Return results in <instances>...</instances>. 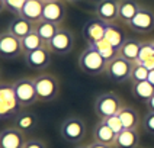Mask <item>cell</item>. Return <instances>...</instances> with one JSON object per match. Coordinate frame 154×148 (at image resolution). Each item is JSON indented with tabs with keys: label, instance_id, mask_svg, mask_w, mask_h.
<instances>
[{
	"label": "cell",
	"instance_id": "3957f363",
	"mask_svg": "<svg viewBox=\"0 0 154 148\" xmlns=\"http://www.w3.org/2000/svg\"><path fill=\"white\" fill-rule=\"evenodd\" d=\"M122 106V100L115 92H105L96 97L93 109L99 119H108L109 116L118 115Z\"/></svg>",
	"mask_w": 154,
	"mask_h": 148
},
{
	"label": "cell",
	"instance_id": "cb8c5ba5",
	"mask_svg": "<svg viewBox=\"0 0 154 148\" xmlns=\"http://www.w3.org/2000/svg\"><path fill=\"white\" fill-rule=\"evenodd\" d=\"M0 103L8 104L9 107L15 109L16 112H20L22 106L17 103L12 83H0Z\"/></svg>",
	"mask_w": 154,
	"mask_h": 148
},
{
	"label": "cell",
	"instance_id": "7c38bea8",
	"mask_svg": "<svg viewBox=\"0 0 154 148\" xmlns=\"http://www.w3.org/2000/svg\"><path fill=\"white\" fill-rule=\"evenodd\" d=\"M118 8L119 0H99L94 8V15L106 23H115L118 20Z\"/></svg>",
	"mask_w": 154,
	"mask_h": 148
},
{
	"label": "cell",
	"instance_id": "7a4b0ae2",
	"mask_svg": "<svg viewBox=\"0 0 154 148\" xmlns=\"http://www.w3.org/2000/svg\"><path fill=\"white\" fill-rule=\"evenodd\" d=\"M108 61L92 45H87L79 57V67L89 76H100L106 71Z\"/></svg>",
	"mask_w": 154,
	"mask_h": 148
},
{
	"label": "cell",
	"instance_id": "836d02e7",
	"mask_svg": "<svg viewBox=\"0 0 154 148\" xmlns=\"http://www.w3.org/2000/svg\"><path fill=\"white\" fill-rule=\"evenodd\" d=\"M19 112H16L15 109L9 107L8 104H3L0 103V121L3 119H8V118H12V116H16Z\"/></svg>",
	"mask_w": 154,
	"mask_h": 148
},
{
	"label": "cell",
	"instance_id": "ba28073f",
	"mask_svg": "<svg viewBox=\"0 0 154 148\" xmlns=\"http://www.w3.org/2000/svg\"><path fill=\"white\" fill-rule=\"evenodd\" d=\"M23 55L22 41L16 38L9 31L0 34V58L3 60H15L17 57Z\"/></svg>",
	"mask_w": 154,
	"mask_h": 148
},
{
	"label": "cell",
	"instance_id": "74e56055",
	"mask_svg": "<svg viewBox=\"0 0 154 148\" xmlns=\"http://www.w3.org/2000/svg\"><path fill=\"white\" fill-rule=\"evenodd\" d=\"M148 81H150V83L154 86V68L150 70V74H148Z\"/></svg>",
	"mask_w": 154,
	"mask_h": 148
},
{
	"label": "cell",
	"instance_id": "ab89813d",
	"mask_svg": "<svg viewBox=\"0 0 154 148\" xmlns=\"http://www.w3.org/2000/svg\"><path fill=\"white\" fill-rule=\"evenodd\" d=\"M74 148H89V145H86V144H77Z\"/></svg>",
	"mask_w": 154,
	"mask_h": 148
},
{
	"label": "cell",
	"instance_id": "e0dca14e",
	"mask_svg": "<svg viewBox=\"0 0 154 148\" xmlns=\"http://www.w3.org/2000/svg\"><path fill=\"white\" fill-rule=\"evenodd\" d=\"M116 134L108 126V123L105 121L97 122L93 128V141L100 142V144H106V145H112L115 147V141H116Z\"/></svg>",
	"mask_w": 154,
	"mask_h": 148
},
{
	"label": "cell",
	"instance_id": "d6986e66",
	"mask_svg": "<svg viewBox=\"0 0 154 148\" xmlns=\"http://www.w3.org/2000/svg\"><path fill=\"white\" fill-rule=\"evenodd\" d=\"M121 122L124 125V129H138L140 125H141V119H140V115L138 112L132 107V106H122L121 110L118 112Z\"/></svg>",
	"mask_w": 154,
	"mask_h": 148
},
{
	"label": "cell",
	"instance_id": "4fadbf2b",
	"mask_svg": "<svg viewBox=\"0 0 154 148\" xmlns=\"http://www.w3.org/2000/svg\"><path fill=\"white\" fill-rule=\"evenodd\" d=\"M26 139L22 131L16 126L0 131V148H23Z\"/></svg>",
	"mask_w": 154,
	"mask_h": 148
},
{
	"label": "cell",
	"instance_id": "2e32d148",
	"mask_svg": "<svg viewBox=\"0 0 154 148\" xmlns=\"http://www.w3.org/2000/svg\"><path fill=\"white\" fill-rule=\"evenodd\" d=\"M38 122H39V119H38L36 113H34L32 110H20L15 116V126L19 131H22L23 134L36 129Z\"/></svg>",
	"mask_w": 154,
	"mask_h": 148
},
{
	"label": "cell",
	"instance_id": "b9f144b4",
	"mask_svg": "<svg viewBox=\"0 0 154 148\" xmlns=\"http://www.w3.org/2000/svg\"><path fill=\"white\" fill-rule=\"evenodd\" d=\"M42 2H60V0H42Z\"/></svg>",
	"mask_w": 154,
	"mask_h": 148
},
{
	"label": "cell",
	"instance_id": "60d3db41",
	"mask_svg": "<svg viewBox=\"0 0 154 148\" xmlns=\"http://www.w3.org/2000/svg\"><path fill=\"white\" fill-rule=\"evenodd\" d=\"M66 2H69V3H76V2H79V0H66Z\"/></svg>",
	"mask_w": 154,
	"mask_h": 148
},
{
	"label": "cell",
	"instance_id": "30bf717a",
	"mask_svg": "<svg viewBox=\"0 0 154 148\" xmlns=\"http://www.w3.org/2000/svg\"><path fill=\"white\" fill-rule=\"evenodd\" d=\"M23 58H25V64L28 68L34 70V71H44L51 64L52 52L50 51L48 47H44L36 51L23 54Z\"/></svg>",
	"mask_w": 154,
	"mask_h": 148
},
{
	"label": "cell",
	"instance_id": "83f0119b",
	"mask_svg": "<svg viewBox=\"0 0 154 148\" xmlns=\"http://www.w3.org/2000/svg\"><path fill=\"white\" fill-rule=\"evenodd\" d=\"M144 64L148 70L154 68V47L151 41L141 44V50H140V55H138V61Z\"/></svg>",
	"mask_w": 154,
	"mask_h": 148
},
{
	"label": "cell",
	"instance_id": "8fae6325",
	"mask_svg": "<svg viewBox=\"0 0 154 148\" xmlns=\"http://www.w3.org/2000/svg\"><path fill=\"white\" fill-rule=\"evenodd\" d=\"M106 28H108V23L103 22L102 19L99 17H94V19H90L87 20L83 26V38L87 45H93L97 41H100L105 38V32H106Z\"/></svg>",
	"mask_w": 154,
	"mask_h": 148
},
{
	"label": "cell",
	"instance_id": "277c9868",
	"mask_svg": "<svg viewBox=\"0 0 154 148\" xmlns=\"http://www.w3.org/2000/svg\"><path fill=\"white\" fill-rule=\"evenodd\" d=\"M87 134L86 123L79 116H69L66 118L60 126V135L69 144H80Z\"/></svg>",
	"mask_w": 154,
	"mask_h": 148
},
{
	"label": "cell",
	"instance_id": "484cf974",
	"mask_svg": "<svg viewBox=\"0 0 154 148\" xmlns=\"http://www.w3.org/2000/svg\"><path fill=\"white\" fill-rule=\"evenodd\" d=\"M131 92H132V95H134L135 99L143 100V102H147V100L154 95V86L148 80H144V81L132 83Z\"/></svg>",
	"mask_w": 154,
	"mask_h": 148
},
{
	"label": "cell",
	"instance_id": "8d00e7d4",
	"mask_svg": "<svg viewBox=\"0 0 154 148\" xmlns=\"http://www.w3.org/2000/svg\"><path fill=\"white\" fill-rule=\"evenodd\" d=\"M146 106H147V109H148V112H154V95L146 102Z\"/></svg>",
	"mask_w": 154,
	"mask_h": 148
},
{
	"label": "cell",
	"instance_id": "4316f807",
	"mask_svg": "<svg viewBox=\"0 0 154 148\" xmlns=\"http://www.w3.org/2000/svg\"><path fill=\"white\" fill-rule=\"evenodd\" d=\"M22 41V48H23V54H28V52H32V51H36L39 48H44L47 47V44L42 41V38L36 32H31L29 35H26Z\"/></svg>",
	"mask_w": 154,
	"mask_h": 148
},
{
	"label": "cell",
	"instance_id": "7bdbcfd3",
	"mask_svg": "<svg viewBox=\"0 0 154 148\" xmlns=\"http://www.w3.org/2000/svg\"><path fill=\"white\" fill-rule=\"evenodd\" d=\"M0 80H2V70H0Z\"/></svg>",
	"mask_w": 154,
	"mask_h": 148
},
{
	"label": "cell",
	"instance_id": "5b68a950",
	"mask_svg": "<svg viewBox=\"0 0 154 148\" xmlns=\"http://www.w3.org/2000/svg\"><path fill=\"white\" fill-rule=\"evenodd\" d=\"M12 84H13V90H15L17 103L22 107L32 106V104L38 102V96H36V90H35V81L32 78L20 77L15 80Z\"/></svg>",
	"mask_w": 154,
	"mask_h": 148
},
{
	"label": "cell",
	"instance_id": "603a6c76",
	"mask_svg": "<svg viewBox=\"0 0 154 148\" xmlns=\"http://www.w3.org/2000/svg\"><path fill=\"white\" fill-rule=\"evenodd\" d=\"M103 39H106L116 51H119V48L127 41L125 34L122 32L121 28H118L116 23H108V28H106V32H105V38Z\"/></svg>",
	"mask_w": 154,
	"mask_h": 148
},
{
	"label": "cell",
	"instance_id": "4dcf8cb0",
	"mask_svg": "<svg viewBox=\"0 0 154 148\" xmlns=\"http://www.w3.org/2000/svg\"><path fill=\"white\" fill-rule=\"evenodd\" d=\"M25 3H26V0H5L6 9H8L9 12H12L15 16H20Z\"/></svg>",
	"mask_w": 154,
	"mask_h": 148
},
{
	"label": "cell",
	"instance_id": "9c48e42d",
	"mask_svg": "<svg viewBox=\"0 0 154 148\" xmlns=\"http://www.w3.org/2000/svg\"><path fill=\"white\" fill-rule=\"evenodd\" d=\"M128 28L137 34H150L154 31V12L150 8H144L138 10L134 19L128 23Z\"/></svg>",
	"mask_w": 154,
	"mask_h": 148
},
{
	"label": "cell",
	"instance_id": "8992f818",
	"mask_svg": "<svg viewBox=\"0 0 154 148\" xmlns=\"http://www.w3.org/2000/svg\"><path fill=\"white\" fill-rule=\"evenodd\" d=\"M134 62L122 58L121 55H116L113 60H111L106 65V77L115 81V83H124L131 80V71H132Z\"/></svg>",
	"mask_w": 154,
	"mask_h": 148
},
{
	"label": "cell",
	"instance_id": "e575fe53",
	"mask_svg": "<svg viewBox=\"0 0 154 148\" xmlns=\"http://www.w3.org/2000/svg\"><path fill=\"white\" fill-rule=\"evenodd\" d=\"M23 148H47V145H45V142L41 141V139L31 138V139H26Z\"/></svg>",
	"mask_w": 154,
	"mask_h": 148
},
{
	"label": "cell",
	"instance_id": "ee69618b",
	"mask_svg": "<svg viewBox=\"0 0 154 148\" xmlns=\"http://www.w3.org/2000/svg\"><path fill=\"white\" fill-rule=\"evenodd\" d=\"M151 44H153V47H154V39H153V41H151Z\"/></svg>",
	"mask_w": 154,
	"mask_h": 148
},
{
	"label": "cell",
	"instance_id": "52a82bcc",
	"mask_svg": "<svg viewBox=\"0 0 154 148\" xmlns=\"http://www.w3.org/2000/svg\"><path fill=\"white\" fill-rule=\"evenodd\" d=\"M74 44H76V39L73 32L67 28H60L58 32L54 35V38L47 44V47L55 55H67L73 51Z\"/></svg>",
	"mask_w": 154,
	"mask_h": 148
},
{
	"label": "cell",
	"instance_id": "7402d4cb",
	"mask_svg": "<svg viewBox=\"0 0 154 148\" xmlns=\"http://www.w3.org/2000/svg\"><path fill=\"white\" fill-rule=\"evenodd\" d=\"M141 44L138 39H134V38H128L124 45L119 48L118 51V55H121L122 58L131 61V62H137L138 61V55H140V50H141Z\"/></svg>",
	"mask_w": 154,
	"mask_h": 148
},
{
	"label": "cell",
	"instance_id": "ffe728a7",
	"mask_svg": "<svg viewBox=\"0 0 154 148\" xmlns=\"http://www.w3.org/2000/svg\"><path fill=\"white\" fill-rule=\"evenodd\" d=\"M42 9H44L42 0H26L20 16H23L25 19H28L29 22H32L35 25L39 20H42Z\"/></svg>",
	"mask_w": 154,
	"mask_h": 148
},
{
	"label": "cell",
	"instance_id": "1f68e13d",
	"mask_svg": "<svg viewBox=\"0 0 154 148\" xmlns=\"http://www.w3.org/2000/svg\"><path fill=\"white\" fill-rule=\"evenodd\" d=\"M102 121L106 122V123H108V126H109V128H111L116 135L121 134V132L124 131V125H122V122H121V119H119V116H118V115L109 116L108 119H102Z\"/></svg>",
	"mask_w": 154,
	"mask_h": 148
},
{
	"label": "cell",
	"instance_id": "44dd1931",
	"mask_svg": "<svg viewBox=\"0 0 154 148\" xmlns=\"http://www.w3.org/2000/svg\"><path fill=\"white\" fill-rule=\"evenodd\" d=\"M140 147V132L138 129H124L118 134L115 148H138Z\"/></svg>",
	"mask_w": 154,
	"mask_h": 148
},
{
	"label": "cell",
	"instance_id": "6da1fadb",
	"mask_svg": "<svg viewBox=\"0 0 154 148\" xmlns=\"http://www.w3.org/2000/svg\"><path fill=\"white\" fill-rule=\"evenodd\" d=\"M38 102L48 103L55 100L60 95V81L51 73H42L34 78Z\"/></svg>",
	"mask_w": 154,
	"mask_h": 148
},
{
	"label": "cell",
	"instance_id": "9a60e30c",
	"mask_svg": "<svg viewBox=\"0 0 154 148\" xmlns=\"http://www.w3.org/2000/svg\"><path fill=\"white\" fill-rule=\"evenodd\" d=\"M8 31L19 39H23L26 35H29L31 32L35 31V25L32 22H29L28 19H25L23 16H15L9 22Z\"/></svg>",
	"mask_w": 154,
	"mask_h": 148
},
{
	"label": "cell",
	"instance_id": "d6a6232c",
	"mask_svg": "<svg viewBox=\"0 0 154 148\" xmlns=\"http://www.w3.org/2000/svg\"><path fill=\"white\" fill-rule=\"evenodd\" d=\"M141 123H143V128L146 132L154 135V112H147Z\"/></svg>",
	"mask_w": 154,
	"mask_h": 148
},
{
	"label": "cell",
	"instance_id": "5bb4252c",
	"mask_svg": "<svg viewBox=\"0 0 154 148\" xmlns=\"http://www.w3.org/2000/svg\"><path fill=\"white\" fill-rule=\"evenodd\" d=\"M66 6L60 2H44L42 20H48L52 23L61 25L66 19Z\"/></svg>",
	"mask_w": 154,
	"mask_h": 148
},
{
	"label": "cell",
	"instance_id": "d590c367",
	"mask_svg": "<svg viewBox=\"0 0 154 148\" xmlns=\"http://www.w3.org/2000/svg\"><path fill=\"white\" fill-rule=\"evenodd\" d=\"M89 148H113V147H112V145H106V144H100V142L93 141L92 144H89Z\"/></svg>",
	"mask_w": 154,
	"mask_h": 148
},
{
	"label": "cell",
	"instance_id": "f35d334b",
	"mask_svg": "<svg viewBox=\"0 0 154 148\" xmlns=\"http://www.w3.org/2000/svg\"><path fill=\"white\" fill-rule=\"evenodd\" d=\"M6 9V5H5V0H0V13Z\"/></svg>",
	"mask_w": 154,
	"mask_h": 148
},
{
	"label": "cell",
	"instance_id": "ac0fdd59",
	"mask_svg": "<svg viewBox=\"0 0 154 148\" xmlns=\"http://www.w3.org/2000/svg\"><path fill=\"white\" fill-rule=\"evenodd\" d=\"M141 9V5L137 0H119V8H118V20L122 23L128 25L134 19V16Z\"/></svg>",
	"mask_w": 154,
	"mask_h": 148
},
{
	"label": "cell",
	"instance_id": "f546056e",
	"mask_svg": "<svg viewBox=\"0 0 154 148\" xmlns=\"http://www.w3.org/2000/svg\"><path fill=\"white\" fill-rule=\"evenodd\" d=\"M148 74H150V70L147 68L144 64L134 62L132 71H131V81H132V83H138V81L148 80Z\"/></svg>",
	"mask_w": 154,
	"mask_h": 148
},
{
	"label": "cell",
	"instance_id": "d4e9b609",
	"mask_svg": "<svg viewBox=\"0 0 154 148\" xmlns=\"http://www.w3.org/2000/svg\"><path fill=\"white\" fill-rule=\"evenodd\" d=\"M61 26L57 23H52L48 20H39L38 23H35V32L42 38V41L45 44H48L54 38V35L58 32Z\"/></svg>",
	"mask_w": 154,
	"mask_h": 148
},
{
	"label": "cell",
	"instance_id": "f1b7e54d",
	"mask_svg": "<svg viewBox=\"0 0 154 148\" xmlns=\"http://www.w3.org/2000/svg\"><path fill=\"white\" fill-rule=\"evenodd\" d=\"M92 47H93L94 50L99 52L108 62H109L111 60H113V58L118 55V51H116V50H115L106 39H100V41H97L96 44H93Z\"/></svg>",
	"mask_w": 154,
	"mask_h": 148
}]
</instances>
